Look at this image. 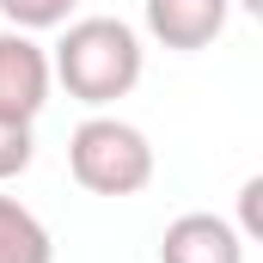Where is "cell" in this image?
Returning a JSON list of instances; mask_svg holds the SVG:
<instances>
[{"instance_id":"5","label":"cell","mask_w":263,"mask_h":263,"mask_svg":"<svg viewBox=\"0 0 263 263\" xmlns=\"http://www.w3.org/2000/svg\"><path fill=\"white\" fill-rule=\"evenodd\" d=\"M159 263H245V239L220 214H178L159 233Z\"/></svg>"},{"instance_id":"6","label":"cell","mask_w":263,"mask_h":263,"mask_svg":"<svg viewBox=\"0 0 263 263\" xmlns=\"http://www.w3.org/2000/svg\"><path fill=\"white\" fill-rule=\"evenodd\" d=\"M0 263H55L49 227L18 196H0Z\"/></svg>"},{"instance_id":"1","label":"cell","mask_w":263,"mask_h":263,"mask_svg":"<svg viewBox=\"0 0 263 263\" xmlns=\"http://www.w3.org/2000/svg\"><path fill=\"white\" fill-rule=\"evenodd\" d=\"M141 67H147V49L135 37V25L123 18H67L62 25V43L49 55V73L67 86V98L104 110L117 98H129L141 86Z\"/></svg>"},{"instance_id":"4","label":"cell","mask_w":263,"mask_h":263,"mask_svg":"<svg viewBox=\"0 0 263 263\" xmlns=\"http://www.w3.org/2000/svg\"><path fill=\"white\" fill-rule=\"evenodd\" d=\"M227 12H233V0H147V37L190 55L227 31Z\"/></svg>"},{"instance_id":"7","label":"cell","mask_w":263,"mask_h":263,"mask_svg":"<svg viewBox=\"0 0 263 263\" xmlns=\"http://www.w3.org/2000/svg\"><path fill=\"white\" fill-rule=\"evenodd\" d=\"M73 6L80 0H0V18L12 25V31H55V25H67L73 18Z\"/></svg>"},{"instance_id":"8","label":"cell","mask_w":263,"mask_h":263,"mask_svg":"<svg viewBox=\"0 0 263 263\" xmlns=\"http://www.w3.org/2000/svg\"><path fill=\"white\" fill-rule=\"evenodd\" d=\"M31 159H37L31 123H12V117H0V184H6V178H18Z\"/></svg>"},{"instance_id":"9","label":"cell","mask_w":263,"mask_h":263,"mask_svg":"<svg viewBox=\"0 0 263 263\" xmlns=\"http://www.w3.org/2000/svg\"><path fill=\"white\" fill-rule=\"evenodd\" d=\"M257 196H263V178H245V190H239V208H245V227H239V233H245V239H257Z\"/></svg>"},{"instance_id":"3","label":"cell","mask_w":263,"mask_h":263,"mask_svg":"<svg viewBox=\"0 0 263 263\" xmlns=\"http://www.w3.org/2000/svg\"><path fill=\"white\" fill-rule=\"evenodd\" d=\"M49 49L31 37V31H0V117L12 123H37V110L49 104Z\"/></svg>"},{"instance_id":"2","label":"cell","mask_w":263,"mask_h":263,"mask_svg":"<svg viewBox=\"0 0 263 263\" xmlns=\"http://www.w3.org/2000/svg\"><path fill=\"white\" fill-rule=\"evenodd\" d=\"M67 172L92 196H141L153 184V141L123 117H86L67 135Z\"/></svg>"}]
</instances>
